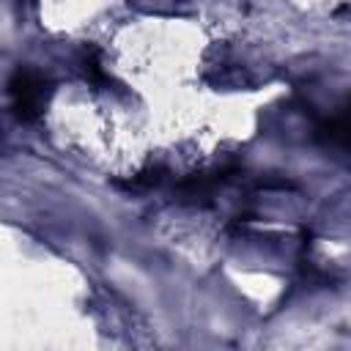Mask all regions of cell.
I'll return each mask as SVG.
<instances>
[{"label":"cell","instance_id":"6da1fadb","mask_svg":"<svg viewBox=\"0 0 351 351\" xmlns=\"http://www.w3.org/2000/svg\"><path fill=\"white\" fill-rule=\"evenodd\" d=\"M11 96H14V107L22 118H36L47 101L44 82L33 71H16V77L11 80Z\"/></svg>","mask_w":351,"mask_h":351}]
</instances>
